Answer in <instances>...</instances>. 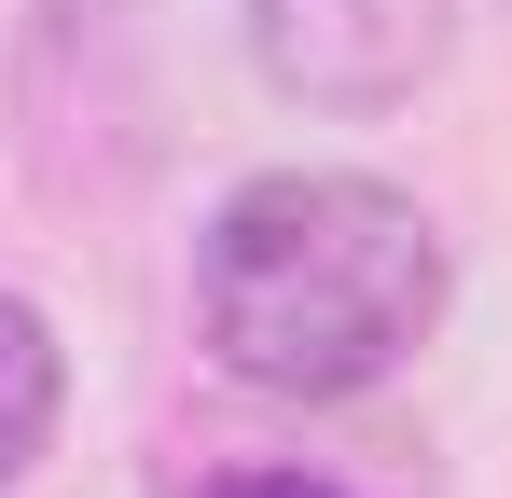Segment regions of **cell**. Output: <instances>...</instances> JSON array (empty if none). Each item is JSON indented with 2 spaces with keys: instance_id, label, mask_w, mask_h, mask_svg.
Wrapping results in <instances>:
<instances>
[{
  "instance_id": "obj_2",
  "label": "cell",
  "mask_w": 512,
  "mask_h": 498,
  "mask_svg": "<svg viewBox=\"0 0 512 498\" xmlns=\"http://www.w3.org/2000/svg\"><path fill=\"white\" fill-rule=\"evenodd\" d=\"M250 28V70L305 111H402L443 42H457V0H236Z\"/></svg>"
},
{
  "instance_id": "obj_3",
  "label": "cell",
  "mask_w": 512,
  "mask_h": 498,
  "mask_svg": "<svg viewBox=\"0 0 512 498\" xmlns=\"http://www.w3.org/2000/svg\"><path fill=\"white\" fill-rule=\"evenodd\" d=\"M56 415H70V360H56V319H42L28 291H0V485H28V471H42Z\"/></svg>"
},
{
  "instance_id": "obj_4",
  "label": "cell",
  "mask_w": 512,
  "mask_h": 498,
  "mask_svg": "<svg viewBox=\"0 0 512 498\" xmlns=\"http://www.w3.org/2000/svg\"><path fill=\"white\" fill-rule=\"evenodd\" d=\"M208 498H346L333 471H291V457H250V471H222Z\"/></svg>"
},
{
  "instance_id": "obj_1",
  "label": "cell",
  "mask_w": 512,
  "mask_h": 498,
  "mask_svg": "<svg viewBox=\"0 0 512 498\" xmlns=\"http://www.w3.org/2000/svg\"><path fill=\"white\" fill-rule=\"evenodd\" d=\"M443 222L374 166H263L194 236V346L263 402H360L443 332Z\"/></svg>"
}]
</instances>
